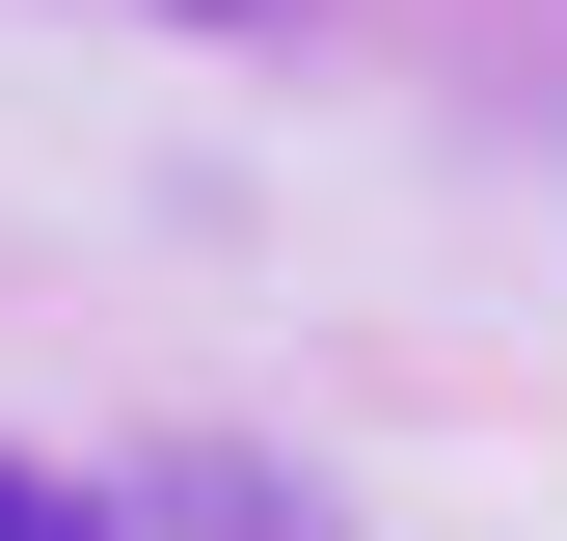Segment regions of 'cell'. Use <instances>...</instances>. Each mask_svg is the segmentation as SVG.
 <instances>
[{"instance_id":"6da1fadb","label":"cell","mask_w":567,"mask_h":541,"mask_svg":"<svg viewBox=\"0 0 567 541\" xmlns=\"http://www.w3.org/2000/svg\"><path fill=\"white\" fill-rule=\"evenodd\" d=\"M0 541H109V514H82V488H54V460H0Z\"/></svg>"}]
</instances>
